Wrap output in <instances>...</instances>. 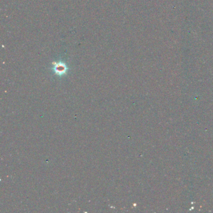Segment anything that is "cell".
<instances>
[{
    "label": "cell",
    "instance_id": "cell-1",
    "mask_svg": "<svg viewBox=\"0 0 213 213\" xmlns=\"http://www.w3.org/2000/svg\"><path fill=\"white\" fill-rule=\"evenodd\" d=\"M53 66L52 70L56 75L58 76H62L67 73L68 71V67L63 62H53Z\"/></svg>",
    "mask_w": 213,
    "mask_h": 213
}]
</instances>
